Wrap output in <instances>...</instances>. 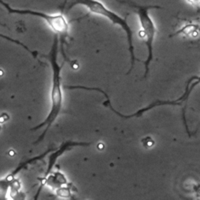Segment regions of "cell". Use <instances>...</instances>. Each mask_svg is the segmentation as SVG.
<instances>
[{"mask_svg": "<svg viewBox=\"0 0 200 200\" xmlns=\"http://www.w3.org/2000/svg\"><path fill=\"white\" fill-rule=\"evenodd\" d=\"M57 55H58V36H55L51 50H50V53L48 55L49 62H50L51 67H52V73H53V75H52V87H51V108H50L49 114L46 117L45 120L43 122H41L39 125H37L36 127L32 128V130H37L39 128L45 126L43 133L39 136L36 143L42 141V139L46 135L47 131L49 130V128L51 127L53 122L59 116L61 109H62V103H63V93H62V87H61L62 66H60L58 64Z\"/></svg>", "mask_w": 200, "mask_h": 200, "instance_id": "cell-1", "label": "cell"}, {"mask_svg": "<svg viewBox=\"0 0 200 200\" xmlns=\"http://www.w3.org/2000/svg\"><path fill=\"white\" fill-rule=\"evenodd\" d=\"M75 5H82V6L86 7L89 10L90 13L100 15V16H103V17L107 18L108 20L111 21L112 24L118 25L126 32L128 45H129V52H130V59H131L130 70L128 71V73H130V71L132 70V68L134 66L135 55H134V46H133V31H132L131 27L128 25L126 19L119 16L118 14H116L115 12L108 9L102 2H100L98 0H73L70 3L68 8H72Z\"/></svg>", "mask_w": 200, "mask_h": 200, "instance_id": "cell-2", "label": "cell"}, {"mask_svg": "<svg viewBox=\"0 0 200 200\" xmlns=\"http://www.w3.org/2000/svg\"><path fill=\"white\" fill-rule=\"evenodd\" d=\"M137 16L140 21L141 30L139 31V36L145 42L147 50H148V57L145 62V72L144 77H147L149 72V65L153 59V42L156 34V27L154 21L149 15V9L151 8H160L159 6H136Z\"/></svg>", "mask_w": 200, "mask_h": 200, "instance_id": "cell-3", "label": "cell"}, {"mask_svg": "<svg viewBox=\"0 0 200 200\" xmlns=\"http://www.w3.org/2000/svg\"><path fill=\"white\" fill-rule=\"evenodd\" d=\"M4 6L7 8L9 11V13H17V14H28V15H34L37 17L42 18L46 23L48 24V26L51 28V30L56 33L57 35L61 37H66L68 35V31H69V23L67 21V19L64 17L62 14H47L44 12H39V11H33V10H28V9H13L10 8L7 4L4 3Z\"/></svg>", "mask_w": 200, "mask_h": 200, "instance_id": "cell-4", "label": "cell"}, {"mask_svg": "<svg viewBox=\"0 0 200 200\" xmlns=\"http://www.w3.org/2000/svg\"><path fill=\"white\" fill-rule=\"evenodd\" d=\"M91 142H75V141H67V142H64L62 145L60 146L55 152H53L52 154L49 155V162H48V166H47V170L44 176H47L48 174L51 173V170L54 166V164L56 163V160L57 158L62 155L67 150L71 149L73 147H76V146H90Z\"/></svg>", "mask_w": 200, "mask_h": 200, "instance_id": "cell-5", "label": "cell"}, {"mask_svg": "<svg viewBox=\"0 0 200 200\" xmlns=\"http://www.w3.org/2000/svg\"><path fill=\"white\" fill-rule=\"evenodd\" d=\"M43 185H47L52 189H57L62 186L68 185V182H67V178L65 177L63 173L57 171V172L48 174L44 178Z\"/></svg>", "mask_w": 200, "mask_h": 200, "instance_id": "cell-6", "label": "cell"}, {"mask_svg": "<svg viewBox=\"0 0 200 200\" xmlns=\"http://www.w3.org/2000/svg\"><path fill=\"white\" fill-rule=\"evenodd\" d=\"M10 191V182L5 178L0 180V200L7 199L8 192Z\"/></svg>", "mask_w": 200, "mask_h": 200, "instance_id": "cell-7", "label": "cell"}, {"mask_svg": "<svg viewBox=\"0 0 200 200\" xmlns=\"http://www.w3.org/2000/svg\"><path fill=\"white\" fill-rule=\"evenodd\" d=\"M75 188V187H74ZM74 188H70V187H68V185H65V186H62V187H60V188H57L56 189V194L59 196V197H61V198H64V199H70V198H72L71 196V189H74Z\"/></svg>", "mask_w": 200, "mask_h": 200, "instance_id": "cell-8", "label": "cell"}, {"mask_svg": "<svg viewBox=\"0 0 200 200\" xmlns=\"http://www.w3.org/2000/svg\"><path fill=\"white\" fill-rule=\"evenodd\" d=\"M198 26L197 25H193V24H190V25H187V26H185V27H183V29H181L180 31H178L177 32V34L178 33H185V34H190L192 33L193 31H195L196 29H198Z\"/></svg>", "mask_w": 200, "mask_h": 200, "instance_id": "cell-9", "label": "cell"}, {"mask_svg": "<svg viewBox=\"0 0 200 200\" xmlns=\"http://www.w3.org/2000/svg\"><path fill=\"white\" fill-rule=\"evenodd\" d=\"M9 119V115L6 113H3L2 115H0V124H3L4 122H6Z\"/></svg>", "mask_w": 200, "mask_h": 200, "instance_id": "cell-10", "label": "cell"}, {"mask_svg": "<svg viewBox=\"0 0 200 200\" xmlns=\"http://www.w3.org/2000/svg\"><path fill=\"white\" fill-rule=\"evenodd\" d=\"M190 4L194 5V6H199L200 5V0H187Z\"/></svg>", "mask_w": 200, "mask_h": 200, "instance_id": "cell-11", "label": "cell"}, {"mask_svg": "<svg viewBox=\"0 0 200 200\" xmlns=\"http://www.w3.org/2000/svg\"><path fill=\"white\" fill-rule=\"evenodd\" d=\"M8 155H9L10 157H13L15 155V151L14 150H10L9 152H8Z\"/></svg>", "mask_w": 200, "mask_h": 200, "instance_id": "cell-12", "label": "cell"}, {"mask_svg": "<svg viewBox=\"0 0 200 200\" xmlns=\"http://www.w3.org/2000/svg\"><path fill=\"white\" fill-rule=\"evenodd\" d=\"M3 74H4V71L2 69H0V76H3Z\"/></svg>", "mask_w": 200, "mask_h": 200, "instance_id": "cell-13", "label": "cell"}]
</instances>
